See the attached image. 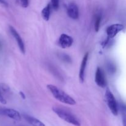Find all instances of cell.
I'll return each instance as SVG.
<instances>
[{
    "label": "cell",
    "instance_id": "obj_19",
    "mask_svg": "<svg viewBox=\"0 0 126 126\" xmlns=\"http://www.w3.org/2000/svg\"><path fill=\"white\" fill-rule=\"evenodd\" d=\"M0 103H2V104H4V105H5L7 103V102H6V99H5L4 97H3V95L1 94V92H0Z\"/></svg>",
    "mask_w": 126,
    "mask_h": 126
},
{
    "label": "cell",
    "instance_id": "obj_1",
    "mask_svg": "<svg viewBox=\"0 0 126 126\" xmlns=\"http://www.w3.org/2000/svg\"><path fill=\"white\" fill-rule=\"evenodd\" d=\"M47 87L52 94L54 98L65 104L70 105H75L76 102L72 97L66 93H65L62 90L60 89L59 87L52 84H48Z\"/></svg>",
    "mask_w": 126,
    "mask_h": 126
},
{
    "label": "cell",
    "instance_id": "obj_4",
    "mask_svg": "<svg viewBox=\"0 0 126 126\" xmlns=\"http://www.w3.org/2000/svg\"><path fill=\"white\" fill-rule=\"evenodd\" d=\"M0 114L17 121H20L22 119V116L19 112L12 108H3L0 110Z\"/></svg>",
    "mask_w": 126,
    "mask_h": 126
},
{
    "label": "cell",
    "instance_id": "obj_7",
    "mask_svg": "<svg viewBox=\"0 0 126 126\" xmlns=\"http://www.w3.org/2000/svg\"><path fill=\"white\" fill-rule=\"evenodd\" d=\"M9 30L11 34L12 35V36L14 38L15 40L17 42V45H18L21 52H22V54H25V44L24 43H23V39H22V37H21L20 35L18 34V33L17 32V30H16L13 27H12V26H9Z\"/></svg>",
    "mask_w": 126,
    "mask_h": 126
},
{
    "label": "cell",
    "instance_id": "obj_6",
    "mask_svg": "<svg viewBox=\"0 0 126 126\" xmlns=\"http://www.w3.org/2000/svg\"><path fill=\"white\" fill-rule=\"evenodd\" d=\"M124 28V25L120 23H115V24L109 26L107 29V34L108 38L110 39H112L114 36H116L119 32L123 30Z\"/></svg>",
    "mask_w": 126,
    "mask_h": 126
},
{
    "label": "cell",
    "instance_id": "obj_12",
    "mask_svg": "<svg viewBox=\"0 0 126 126\" xmlns=\"http://www.w3.org/2000/svg\"><path fill=\"white\" fill-rule=\"evenodd\" d=\"M51 5L50 4H48L41 11V15L43 19L46 21H48L50 18V12H51Z\"/></svg>",
    "mask_w": 126,
    "mask_h": 126
},
{
    "label": "cell",
    "instance_id": "obj_3",
    "mask_svg": "<svg viewBox=\"0 0 126 126\" xmlns=\"http://www.w3.org/2000/svg\"><path fill=\"white\" fill-rule=\"evenodd\" d=\"M105 98L107 100V104L111 112L114 116L118 114V106L116 100L111 91L108 88L107 89L105 92Z\"/></svg>",
    "mask_w": 126,
    "mask_h": 126
},
{
    "label": "cell",
    "instance_id": "obj_18",
    "mask_svg": "<svg viewBox=\"0 0 126 126\" xmlns=\"http://www.w3.org/2000/svg\"><path fill=\"white\" fill-rule=\"evenodd\" d=\"M108 68L111 73H114L116 71V67L113 64L110 63L108 66Z\"/></svg>",
    "mask_w": 126,
    "mask_h": 126
},
{
    "label": "cell",
    "instance_id": "obj_17",
    "mask_svg": "<svg viewBox=\"0 0 126 126\" xmlns=\"http://www.w3.org/2000/svg\"><path fill=\"white\" fill-rule=\"evenodd\" d=\"M62 59L64 60L65 62H71V58L70 57V56L66 54H63L62 55Z\"/></svg>",
    "mask_w": 126,
    "mask_h": 126
},
{
    "label": "cell",
    "instance_id": "obj_21",
    "mask_svg": "<svg viewBox=\"0 0 126 126\" xmlns=\"http://www.w3.org/2000/svg\"><path fill=\"white\" fill-rule=\"evenodd\" d=\"M0 4H1L5 5V6H7V3L5 0H0Z\"/></svg>",
    "mask_w": 126,
    "mask_h": 126
},
{
    "label": "cell",
    "instance_id": "obj_5",
    "mask_svg": "<svg viewBox=\"0 0 126 126\" xmlns=\"http://www.w3.org/2000/svg\"><path fill=\"white\" fill-rule=\"evenodd\" d=\"M95 81L97 86L102 87V88L105 87L107 85L105 75L103 70L100 67H98L96 70L95 75Z\"/></svg>",
    "mask_w": 126,
    "mask_h": 126
},
{
    "label": "cell",
    "instance_id": "obj_16",
    "mask_svg": "<svg viewBox=\"0 0 126 126\" xmlns=\"http://www.w3.org/2000/svg\"><path fill=\"white\" fill-rule=\"evenodd\" d=\"M20 2V4L22 6V7H27L28 6V4H29V1L28 0H18Z\"/></svg>",
    "mask_w": 126,
    "mask_h": 126
},
{
    "label": "cell",
    "instance_id": "obj_13",
    "mask_svg": "<svg viewBox=\"0 0 126 126\" xmlns=\"http://www.w3.org/2000/svg\"><path fill=\"white\" fill-rule=\"evenodd\" d=\"M101 20H102V14L101 13H98L96 15L95 18L94 27L95 32H98L99 30L100 26Z\"/></svg>",
    "mask_w": 126,
    "mask_h": 126
},
{
    "label": "cell",
    "instance_id": "obj_10",
    "mask_svg": "<svg viewBox=\"0 0 126 126\" xmlns=\"http://www.w3.org/2000/svg\"><path fill=\"white\" fill-rule=\"evenodd\" d=\"M89 58V53H86L82 59V62H81V66H80L79 73V81L81 83L84 81V76H85V71H86V65H87V61H88Z\"/></svg>",
    "mask_w": 126,
    "mask_h": 126
},
{
    "label": "cell",
    "instance_id": "obj_14",
    "mask_svg": "<svg viewBox=\"0 0 126 126\" xmlns=\"http://www.w3.org/2000/svg\"><path fill=\"white\" fill-rule=\"evenodd\" d=\"M10 92V88L7 84L4 83L0 84V92L4 94H7Z\"/></svg>",
    "mask_w": 126,
    "mask_h": 126
},
{
    "label": "cell",
    "instance_id": "obj_22",
    "mask_svg": "<svg viewBox=\"0 0 126 126\" xmlns=\"http://www.w3.org/2000/svg\"><path fill=\"white\" fill-rule=\"evenodd\" d=\"M0 47H1V44H0Z\"/></svg>",
    "mask_w": 126,
    "mask_h": 126
},
{
    "label": "cell",
    "instance_id": "obj_20",
    "mask_svg": "<svg viewBox=\"0 0 126 126\" xmlns=\"http://www.w3.org/2000/svg\"><path fill=\"white\" fill-rule=\"evenodd\" d=\"M19 94L20 95V97H22V98H23V99H25V94L23 93V92H22V91H20V92H19Z\"/></svg>",
    "mask_w": 126,
    "mask_h": 126
},
{
    "label": "cell",
    "instance_id": "obj_11",
    "mask_svg": "<svg viewBox=\"0 0 126 126\" xmlns=\"http://www.w3.org/2000/svg\"><path fill=\"white\" fill-rule=\"evenodd\" d=\"M23 118L29 124L33 126H46L45 124L40 120L28 114H23Z\"/></svg>",
    "mask_w": 126,
    "mask_h": 126
},
{
    "label": "cell",
    "instance_id": "obj_2",
    "mask_svg": "<svg viewBox=\"0 0 126 126\" xmlns=\"http://www.w3.org/2000/svg\"><path fill=\"white\" fill-rule=\"evenodd\" d=\"M52 110L59 118L66 121V123H68L75 126H81L79 121L76 118L75 115H73L68 111L58 107H53Z\"/></svg>",
    "mask_w": 126,
    "mask_h": 126
},
{
    "label": "cell",
    "instance_id": "obj_15",
    "mask_svg": "<svg viewBox=\"0 0 126 126\" xmlns=\"http://www.w3.org/2000/svg\"><path fill=\"white\" fill-rule=\"evenodd\" d=\"M50 5L53 9L57 10L59 7V0H50Z\"/></svg>",
    "mask_w": 126,
    "mask_h": 126
},
{
    "label": "cell",
    "instance_id": "obj_9",
    "mask_svg": "<svg viewBox=\"0 0 126 126\" xmlns=\"http://www.w3.org/2000/svg\"><path fill=\"white\" fill-rule=\"evenodd\" d=\"M67 14L69 17L73 20L79 18V9L77 5L75 3H70L67 7Z\"/></svg>",
    "mask_w": 126,
    "mask_h": 126
},
{
    "label": "cell",
    "instance_id": "obj_8",
    "mask_svg": "<svg viewBox=\"0 0 126 126\" xmlns=\"http://www.w3.org/2000/svg\"><path fill=\"white\" fill-rule=\"evenodd\" d=\"M58 43H59V46L62 48L66 49V48H68L72 46L73 39L69 35H67L66 34H62L60 35Z\"/></svg>",
    "mask_w": 126,
    "mask_h": 126
}]
</instances>
